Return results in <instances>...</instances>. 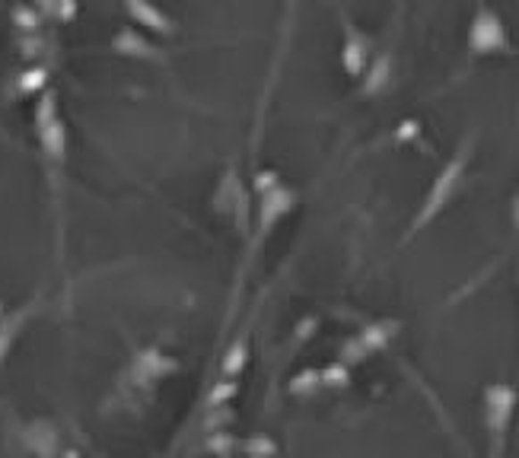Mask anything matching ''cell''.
I'll return each mask as SVG.
<instances>
[{
	"instance_id": "cell-1",
	"label": "cell",
	"mask_w": 519,
	"mask_h": 458,
	"mask_svg": "<svg viewBox=\"0 0 519 458\" xmlns=\"http://www.w3.org/2000/svg\"><path fill=\"white\" fill-rule=\"evenodd\" d=\"M465 160H468V146L465 150L456 156L453 162H449L447 169H443V175H439L437 182H433V188H431V197H427V204H424V211H421V217H417V223H414V229L417 226H424L427 220L433 217V213L443 207V204L449 201V195H453V188H456V182H459V175H462V169H465Z\"/></svg>"
},
{
	"instance_id": "cell-2",
	"label": "cell",
	"mask_w": 519,
	"mask_h": 458,
	"mask_svg": "<svg viewBox=\"0 0 519 458\" xmlns=\"http://www.w3.org/2000/svg\"><path fill=\"white\" fill-rule=\"evenodd\" d=\"M472 48L475 51H494V48H506L504 38V26L490 10H478L475 26H472Z\"/></svg>"
},
{
	"instance_id": "cell-3",
	"label": "cell",
	"mask_w": 519,
	"mask_h": 458,
	"mask_svg": "<svg viewBox=\"0 0 519 458\" xmlns=\"http://www.w3.org/2000/svg\"><path fill=\"white\" fill-rule=\"evenodd\" d=\"M513 223L519 226V195H516V201H513Z\"/></svg>"
}]
</instances>
